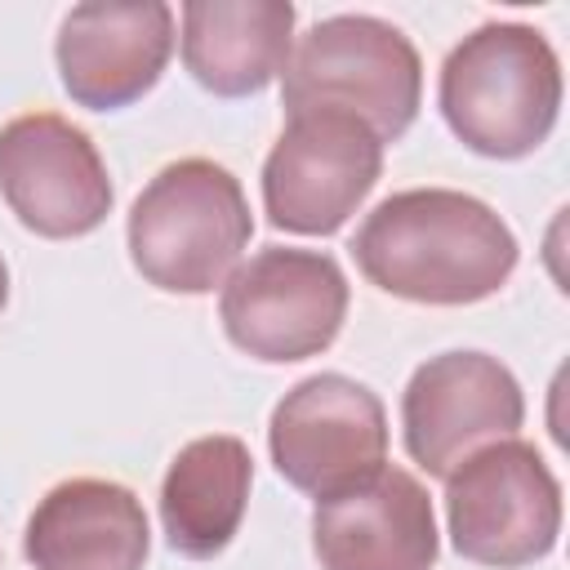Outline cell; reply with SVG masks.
I'll return each mask as SVG.
<instances>
[{
    "label": "cell",
    "mask_w": 570,
    "mask_h": 570,
    "mask_svg": "<svg viewBox=\"0 0 570 570\" xmlns=\"http://www.w3.org/2000/svg\"><path fill=\"white\" fill-rule=\"evenodd\" d=\"M436 102L468 151L521 160L557 129L561 58L530 22H485L445 53Z\"/></svg>",
    "instance_id": "cell-2"
},
{
    "label": "cell",
    "mask_w": 570,
    "mask_h": 570,
    "mask_svg": "<svg viewBox=\"0 0 570 570\" xmlns=\"http://www.w3.org/2000/svg\"><path fill=\"white\" fill-rule=\"evenodd\" d=\"M22 552L36 570H142L151 530L129 485L71 476L36 503Z\"/></svg>",
    "instance_id": "cell-13"
},
{
    "label": "cell",
    "mask_w": 570,
    "mask_h": 570,
    "mask_svg": "<svg viewBox=\"0 0 570 570\" xmlns=\"http://www.w3.org/2000/svg\"><path fill=\"white\" fill-rule=\"evenodd\" d=\"M0 196L49 240L98 232L116 200L94 138L58 111H27L0 129Z\"/></svg>",
    "instance_id": "cell-9"
},
{
    "label": "cell",
    "mask_w": 570,
    "mask_h": 570,
    "mask_svg": "<svg viewBox=\"0 0 570 570\" xmlns=\"http://www.w3.org/2000/svg\"><path fill=\"white\" fill-rule=\"evenodd\" d=\"M4 303H9V267L0 258V312H4Z\"/></svg>",
    "instance_id": "cell-16"
},
{
    "label": "cell",
    "mask_w": 570,
    "mask_h": 570,
    "mask_svg": "<svg viewBox=\"0 0 570 570\" xmlns=\"http://www.w3.org/2000/svg\"><path fill=\"white\" fill-rule=\"evenodd\" d=\"M174 53V9L165 0H85L58 27V76L71 102L116 111L138 102Z\"/></svg>",
    "instance_id": "cell-11"
},
{
    "label": "cell",
    "mask_w": 570,
    "mask_h": 570,
    "mask_svg": "<svg viewBox=\"0 0 570 570\" xmlns=\"http://www.w3.org/2000/svg\"><path fill=\"white\" fill-rule=\"evenodd\" d=\"M289 116L343 111L379 142H396L423 102V62L410 36L374 13H334L312 22L281 71Z\"/></svg>",
    "instance_id": "cell-4"
},
{
    "label": "cell",
    "mask_w": 570,
    "mask_h": 570,
    "mask_svg": "<svg viewBox=\"0 0 570 570\" xmlns=\"http://www.w3.org/2000/svg\"><path fill=\"white\" fill-rule=\"evenodd\" d=\"M312 552L321 570H432L441 539L423 481L383 463L365 481L316 499Z\"/></svg>",
    "instance_id": "cell-12"
},
{
    "label": "cell",
    "mask_w": 570,
    "mask_h": 570,
    "mask_svg": "<svg viewBox=\"0 0 570 570\" xmlns=\"http://www.w3.org/2000/svg\"><path fill=\"white\" fill-rule=\"evenodd\" d=\"M218 321L254 361L321 356L347 321V276L334 254L267 245L223 281Z\"/></svg>",
    "instance_id": "cell-6"
},
{
    "label": "cell",
    "mask_w": 570,
    "mask_h": 570,
    "mask_svg": "<svg viewBox=\"0 0 570 570\" xmlns=\"http://www.w3.org/2000/svg\"><path fill=\"white\" fill-rule=\"evenodd\" d=\"M254 236L240 178L209 160L183 156L165 165L129 209V258L147 285L165 294H209L223 285Z\"/></svg>",
    "instance_id": "cell-3"
},
{
    "label": "cell",
    "mask_w": 570,
    "mask_h": 570,
    "mask_svg": "<svg viewBox=\"0 0 570 570\" xmlns=\"http://www.w3.org/2000/svg\"><path fill=\"white\" fill-rule=\"evenodd\" d=\"M525 396L517 374L485 352L428 356L401 396L405 450L428 476H450L476 450L517 436Z\"/></svg>",
    "instance_id": "cell-10"
},
{
    "label": "cell",
    "mask_w": 570,
    "mask_h": 570,
    "mask_svg": "<svg viewBox=\"0 0 570 570\" xmlns=\"http://www.w3.org/2000/svg\"><path fill=\"white\" fill-rule=\"evenodd\" d=\"M249 485L254 459L240 436L214 432L187 441L160 481V525L169 548L187 561L218 557L245 521Z\"/></svg>",
    "instance_id": "cell-15"
},
{
    "label": "cell",
    "mask_w": 570,
    "mask_h": 570,
    "mask_svg": "<svg viewBox=\"0 0 570 570\" xmlns=\"http://www.w3.org/2000/svg\"><path fill=\"white\" fill-rule=\"evenodd\" d=\"M267 450L294 490L330 499L387 463V410L347 374H312L276 401Z\"/></svg>",
    "instance_id": "cell-8"
},
{
    "label": "cell",
    "mask_w": 570,
    "mask_h": 570,
    "mask_svg": "<svg viewBox=\"0 0 570 570\" xmlns=\"http://www.w3.org/2000/svg\"><path fill=\"white\" fill-rule=\"evenodd\" d=\"M379 174L383 142L356 116L303 111L263 160V209L281 232L330 236L365 205Z\"/></svg>",
    "instance_id": "cell-7"
},
{
    "label": "cell",
    "mask_w": 570,
    "mask_h": 570,
    "mask_svg": "<svg viewBox=\"0 0 570 570\" xmlns=\"http://www.w3.org/2000/svg\"><path fill=\"white\" fill-rule=\"evenodd\" d=\"M445 525L454 552L476 566L543 561L561 534V481L530 441H494L445 476Z\"/></svg>",
    "instance_id": "cell-5"
},
{
    "label": "cell",
    "mask_w": 570,
    "mask_h": 570,
    "mask_svg": "<svg viewBox=\"0 0 570 570\" xmlns=\"http://www.w3.org/2000/svg\"><path fill=\"white\" fill-rule=\"evenodd\" d=\"M294 40L289 0H187L183 4V67L218 98L267 89Z\"/></svg>",
    "instance_id": "cell-14"
},
{
    "label": "cell",
    "mask_w": 570,
    "mask_h": 570,
    "mask_svg": "<svg viewBox=\"0 0 570 570\" xmlns=\"http://www.w3.org/2000/svg\"><path fill=\"white\" fill-rule=\"evenodd\" d=\"M352 258L383 294L463 307L499 294L521 249L485 200L454 187H410L365 214L352 236Z\"/></svg>",
    "instance_id": "cell-1"
}]
</instances>
